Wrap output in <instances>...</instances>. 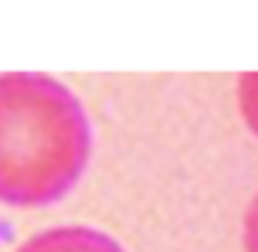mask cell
Returning a JSON list of instances; mask_svg holds the SVG:
<instances>
[{
  "instance_id": "3957f363",
  "label": "cell",
  "mask_w": 258,
  "mask_h": 252,
  "mask_svg": "<svg viewBox=\"0 0 258 252\" xmlns=\"http://www.w3.org/2000/svg\"><path fill=\"white\" fill-rule=\"evenodd\" d=\"M238 109H241L245 126L258 136V72L238 75Z\"/></svg>"
},
{
  "instance_id": "6da1fadb",
  "label": "cell",
  "mask_w": 258,
  "mask_h": 252,
  "mask_svg": "<svg viewBox=\"0 0 258 252\" xmlns=\"http://www.w3.org/2000/svg\"><path fill=\"white\" fill-rule=\"evenodd\" d=\"M82 99L44 72L0 75V205L48 208L72 194L92 160Z\"/></svg>"
},
{
  "instance_id": "7a4b0ae2",
  "label": "cell",
  "mask_w": 258,
  "mask_h": 252,
  "mask_svg": "<svg viewBox=\"0 0 258 252\" xmlns=\"http://www.w3.org/2000/svg\"><path fill=\"white\" fill-rule=\"evenodd\" d=\"M14 252H126L112 235L89 225H58L31 235Z\"/></svg>"
},
{
  "instance_id": "277c9868",
  "label": "cell",
  "mask_w": 258,
  "mask_h": 252,
  "mask_svg": "<svg viewBox=\"0 0 258 252\" xmlns=\"http://www.w3.org/2000/svg\"><path fill=\"white\" fill-rule=\"evenodd\" d=\"M241 239H245V252H258V194L251 198V205H248V212H245Z\"/></svg>"
}]
</instances>
